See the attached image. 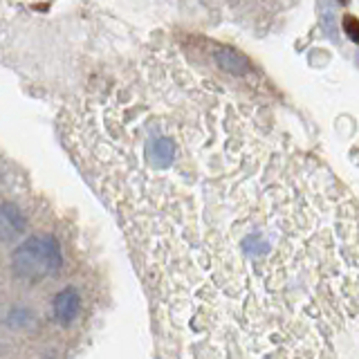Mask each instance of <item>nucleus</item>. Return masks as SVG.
Listing matches in <instances>:
<instances>
[{
	"mask_svg": "<svg viewBox=\"0 0 359 359\" xmlns=\"http://www.w3.org/2000/svg\"><path fill=\"white\" fill-rule=\"evenodd\" d=\"M162 359H357V198L263 101L157 48L63 112Z\"/></svg>",
	"mask_w": 359,
	"mask_h": 359,
	"instance_id": "f257e3e1",
	"label": "nucleus"
},
{
	"mask_svg": "<svg viewBox=\"0 0 359 359\" xmlns=\"http://www.w3.org/2000/svg\"><path fill=\"white\" fill-rule=\"evenodd\" d=\"M209 48V61L213 65V70L224 74V76H250L252 74V61L238 50L229 48V45L213 43L207 41Z\"/></svg>",
	"mask_w": 359,
	"mask_h": 359,
	"instance_id": "f03ea898",
	"label": "nucleus"
}]
</instances>
